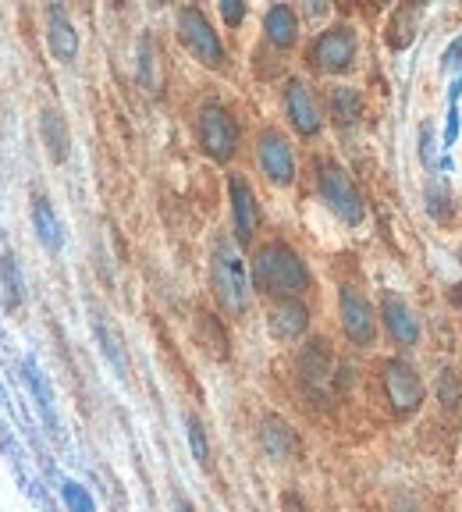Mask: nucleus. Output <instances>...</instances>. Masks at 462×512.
Segmentation results:
<instances>
[{
    "label": "nucleus",
    "instance_id": "0eeeda50",
    "mask_svg": "<svg viewBox=\"0 0 462 512\" xmlns=\"http://www.w3.org/2000/svg\"><path fill=\"white\" fill-rule=\"evenodd\" d=\"M338 317H342V331L352 345L367 349V345L377 342V317L370 299L352 285H342L338 292Z\"/></svg>",
    "mask_w": 462,
    "mask_h": 512
},
{
    "label": "nucleus",
    "instance_id": "cd10ccee",
    "mask_svg": "<svg viewBox=\"0 0 462 512\" xmlns=\"http://www.w3.org/2000/svg\"><path fill=\"white\" fill-rule=\"evenodd\" d=\"M61 502L68 512H96V502L89 488H82L79 480H61Z\"/></svg>",
    "mask_w": 462,
    "mask_h": 512
},
{
    "label": "nucleus",
    "instance_id": "f257e3e1",
    "mask_svg": "<svg viewBox=\"0 0 462 512\" xmlns=\"http://www.w3.org/2000/svg\"><path fill=\"white\" fill-rule=\"evenodd\" d=\"M253 288H260L263 296L278 299V303L299 299L310 288V267H306L303 253L281 239L260 246L253 256Z\"/></svg>",
    "mask_w": 462,
    "mask_h": 512
},
{
    "label": "nucleus",
    "instance_id": "2f4dec72",
    "mask_svg": "<svg viewBox=\"0 0 462 512\" xmlns=\"http://www.w3.org/2000/svg\"><path fill=\"white\" fill-rule=\"evenodd\" d=\"M427 200H431L434 217H445V214H441V203H445V207H448V185L431 182V189H427Z\"/></svg>",
    "mask_w": 462,
    "mask_h": 512
},
{
    "label": "nucleus",
    "instance_id": "2eb2a0df",
    "mask_svg": "<svg viewBox=\"0 0 462 512\" xmlns=\"http://www.w3.org/2000/svg\"><path fill=\"white\" fill-rule=\"evenodd\" d=\"M381 317H384V328H388V335L395 338L402 349H409V345L420 342V320H416V313L409 310L406 299L384 296L381 299Z\"/></svg>",
    "mask_w": 462,
    "mask_h": 512
},
{
    "label": "nucleus",
    "instance_id": "b1692460",
    "mask_svg": "<svg viewBox=\"0 0 462 512\" xmlns=\"http://www.w3.org/2000/svg\"><path fill=\"white\" fill-rule=\"evenodd\" d=\"M0 285H4V299H8L11 310H18L25 299V281H22V267H18L15 253H0Z\"/></svg>",
    "mask_w": 462,
    "mask_h": 512
},
{
    "label": "nucleus",
    "instance_id": "bb28decb",
    "mask_svg": "<svg viewBox=\"0 0 462 512\" xmlns=\"http://www.w3.org/2000/svg\"><path fill=\"white\" fill-rule=\"evenodd\" d=\"M160 54H157V43L150 40V36H143L139 40V82H143L150 93H160V75H157V68H160Z\"/></svg>",
    "mask_w": 462,
    "mask_h": 512
},
{
    "label": "nucleus",
    "instance_id": "f3484780",
    "mask_svg": "<svg viewBox=\"0 0 462 512\" xmlns=\"http://www.w3.org/2000/svg\"><path fill=\"white\" fill-rule=\"evenodd\" d=\"M32 228H36V239H40L43 249L61 253L64 228H61V217H57V210H54V203H50L47 192H32Z\"/></svg>",
    "mask_w": 462,
    "mask_h": 512
},
{
    "label": "nucleus",
    "instance_id": "1a4fd4ad",
    "mask_svg": "<svg viewBox=\"0 0 462 512\" xmlns=\"http://www.w3.org/2000/svg\"><path fill=\"white\" fill-rule=\"evenodd\" d=\"M256 164L267 175V182L274 185H292L295 182V153L292 143L281 136L278 128H267L256 139Z\"/></svg>",
    "mask_w": 462,
    "mask_h": 512
},
{
    "label": "nucleus",
    "instance_id": "7c9ffc66",
    "mask_svg": "<svg viewBox=\"0 0 462 512\" xmlns=\"http://www.w3.org/2000/svg\"><path fill=\"white\" fill-rule=\"evenodd\" d=\"M441 402H448V406H459V388H455V374L452 370H441Z\"/></svg>",
    "mask_w": 462,
    "mask_h": 512
},
{
    "label": "nucleus",
    "instance_id": "39448f33",
    "mask_svg": "<svg viewBox=\"0 0 462 512\" xmlns=\"http://www.w3.org/2000/svg\"><path fill=\"white\" fill-rule=\"evenodd\" d=\"M196 139H200V150L217 164L235 157L239 153V125H235L228 107L214 104V100L203 104L196 114Z\"/></svg>",
    "mask_w": 462,
    "mask_h": 512
},
{
    "label": "nucleus",
    "instance_id": "f8f14e48",
    "mask_svg": "<svg viewBox=\"0 0 462 512\" xmlns=\"http://www.w3.org/2000/svg\"><path fill=\"white\" fill-rule=\"evenodd\" d=\"M285 114H288V125H292L303 139H313L320 128H324V114H320L317 96H313V89L306 86L303 79H288Z\"/></svg>",
    "mask_w": 462,
    "mask_h": 512
},
{
    "label": "nucleus",
    "instance_id": "f03ea898",
    "mask_svg": "<svg viewBox=\"0 0 462 512\" xmlns=\"http://www.w3.org/2000/svg\"><path fill=\"white\" fill-rule=\"evenodd\" d=\"M210 278H214V292L224 303V310L246 313L249 299H253V271L242 260L239 246L228 235H217L214 249H210Z\"/></svg>",
    "mask_w": 462,
    "mask_h": 512
},
{
    "label": "nucleus",
    "instance_id": "6ab92c4d",
    "mask_svg": "<svg viewBox=\"0 0 462 512\" xmlns=\"http://www.w3.org/2000/svg\"><path fill=\"white\" fill-rule=\"evenodd\" d=\"M263 36L278 50L295 47V40H299V18H295V11L288 8V4H274V8L263 15Z\"/></svg>",
    "mask_w": 462,
    "mask_h": 512
},
{
    "label": "nucleus",
    "instance_id": "aec40b11",
    "mask_svg": "<svg viewBox=\"0 0 462 512\" xmlns=\"http://www.w3.org/2000/svg\"><path fill=\"white\" fill-rule=\"evenodd\" d=\"M93 335H96V345L104 352V360L118 370V377H128V356H125V345H121L118 331L111 328V320L104 317L100 310H93Z\"/></svg>",
    "mask_w": 462,
    "mask_h": 512
},
{
    "label": "nucleus",
    "instance_id": "4c0bfd02",
    "mask_svg": "<svg viewBox=\"0 0 462 512\" xmlns=\"http://www.w3.org/2000/svg\"><path fill=\"white\" fill-rule=\"evenodd\" d=\"M459 264H462V253H459Z\"/></svg>",
    "mask_w": 462,
    "mask_h": 512
},
{
    "label": "nucleus",
    "instance_id": "20e7f679",
    "mask_svg": "<svg viewBox=\"0 0 462 512\" xmlns=\"http://www.w3.org/2000/svg\"><path fill=\"white\" fill-rule=\"evenodd\" d=\"M317 189L327 207H331V214H338L345 224H359L367 217V203L359 196L356 182H352L349 171L342 164H335V160H324L317 168Z\"/></svg>",
    "mask_w": 462,
    "mask_h": 512
},
{
    "label": "nucleus",
    "instance_id": "7ed1b4c3",
    "mask_svg": "<svg viewBox=\"0 0 462 512\" xmlns=\"http://www.w3.org/2000/svg\"><path fill=\"white\" fill-rule=\"evenodd\" d=\"M178 40H182V47L189 50L203 68H224V61H228L221 32L214 29V22H210V18L203 15V8H196V4H185V8L178 11Z\"/></svg>",
    "mask_w": 462,
    "mask_h": 512
},
{
    "label": "nucleus",
    "instance_id": "9d476101",
    "mask_svg": "<svg viewBox=\"0 0 462 512\" xmlns=\"http://www.w3.org/2000/svg\"><path fill=\"white\" fill-rule=\"evenodd\" d=\"M256 441H260L263 456L274 459V463H292V459L303 456V438L281 413L263 416L260 427H256Z\"/></svg>",
    "mask_w": 462,
    "mask_h": 512
},
{
    "label": "nucleus",
    "instance_id": "423d86ee",
    "mask_svg": "<svg viewBox=\"0 0 462 512\" xmlns=\"http://www.w3.org/2000/svg\"><path fill=\"white\" fill-rule=\"evenodd\" d=\"M356 50H359L356 32L349 25H331V29H324L310 43V64L324 75H342L356 61Z\"/></svg>",
    "mask_w": 462,
    "mask_h": 512
},
{
    "label": "nucleus",
    "instance_id": "f704fd0d",
    "mask_svg": "<svg viewBox=\"0 0 462 512\" xmlns=\"http://www.w3.org/2000/svg\"><path fill=\"white\" fill-rule=\"evenodd\" d=\"M459 57H462V40H455L452 47H448V54H445V68H455V64H459Z\"/></svg>",
    "mask_w": 462,
    "mask_h": 512
},
{
    "label": "nucleus",
    "instance_id": "6e6552de",
    "mask_svg": "<svg viewBox=\"0 0 462 512\" xmlns=\"http://www.w3.org/2000/svg\"><path fill=\"white\" fill-rule=\"evenodd\" d=\"M384 395H388V406L395 416H409L423 406V381L406 360H388L381 370Z\"/></svg>",
    "mask_w": 462,
    "mask_h": 512
},
{
    "label": "nucleus",
    "instance_id": "393cba45",
    "mask_svg": "<svg viewBox=\"0 0 462 512\" xmlns=\"http://www.w3.org/2000/svg\"><path fill=\"white\" fill-rule=\"evenodd\" d=\"M22 374H25V384H29L32 399H36V406H40L43 416L54 424V395H50L47 377L40 374V367H36V360H32V356H25V360H22Z\"/></svg>",
    "mask_w": 462,
    "mask_h": 512
},
{
    "label": "nucleus",
    "instance_id": "dca6fc26",
    "mask_svg": "<svg viewBox=\"0 0 462 512\" xmlns=\"http://www.w3.org/2000/svg\"><path fill=\"white\" fill-rule=\"evenodd\" d=\"M267 328L278 342H295L303 338L310 328V310H306L299 299H285V303H274V310L267 313Z\"/></svg>",
    "mask_w": 462,
    "mask_h": 512
},
{
    "label": "nucleus",
    "instance_id": "a878e982",
    "mask_svg": "<svg viewBox=\"0 0 462 512\" xmlns=\"http://www.w3.org/2000/svg\"><path fill=\"white\" fill-rule=\"evenodd\" d=\"M416 18H420V11L413 8V4H406V8H399L395 15H391L388 22V43L395 50L409 47V40H413V32H416Z\"/></svg>",
    "mask_w": 462,
    "mask_h": 512
},
{
    "label": "nucleus",
    "instance_id": "c9c22d12",
    "mask_svg": "<svg viewBox=\"0 0 462 512\" xmlns=\"http://www.w3.org/2000/svg\"><path fill=\"white\" fill-rule=\"evenodd\" d=\"M175 512H196V505H192L185 495H175Z\"/></svg>",
    "mask_w": 462,
    "mask_h": 512
},
{
    "label": "nucleus",
    "instance_id": "c756f323",
    "mask_svg": "<svg viewBox=\"0 0 462 512\" xmlns=\"http://www.w3.org/2000/svg\"><path fill=\"white\" fill-rule=\"evenodd\" d=\"M221 18L228 25H242V18H246V4H242V0H221Z\"/></svg>",
    "mask_w": 462,
    "mask_h": 512
},
{
    "label": "nucleus",
    "instance_id": "a211bd4d",
    "mask_svg": "<svg viewBox=\"0 0 462 512\" xmlns=\"http://www.w3.org/2000/svg\"><path fill=\"white\" fill-rule=\"evenodd\" d=\"M40 139H43V146H47L54 164H64V160H68L72 132H68V118H64L57 107H43L40 111Z\"/></svg>",
    "mask_w": 462,
    "mask_h": 512
},
{
    "label": "nucleus",
    "instance_id": "ddd939ff",
    "mask_svg": "<svg viewBox=\"0 0 462 512\" xmlns=\"http://www.w3.org/2000/svg\"><path fill=\"white\" fill-rule=\"evenodd\" d=\"M228 200H231V224H235V239L239 246H249L260 232V207H256L253 185L242 175L228 178Z\"/></svg>",
    "mask_w": 462,
    "mask_h": 512
},
{
    "label": "nucleus",
    "instance_id": "5701e85b",
    "mask_svg": "<svg viewBox=\"0 0 462 512\" xmlns=\"http://www.w3.org/2000/svg\"><path fill=\"white\" fill-rule=\"evenodd\" d=\"M327 107H331V118H335L338 125H352V121L363 118V96H359V89H352V86L331 89Z\"/></svg>",
    "mask_w": 462,
    "mask_h": 512
},
{
    "label": "nucleus",
    "instance_id": "9b49d317",
    "mask_svg": "<svg viewBox=\"0 0 462 512\" xmlns=\"http://www.w3.org/2000/svg\"><path fill=\"white\" fill-rule=\"evenodd\" d=\"M299 381H303V392L310 395L313 402L327 399V388L335 381V360H331L327 342L313 338V342L303 345V356H299Z\"/></svg>",
    "mask_w": 462,
    "mask_h": 512
},
{
    "label": "nucleus",
    "instance_id": "473e14b6",
    "mask_svg": "<svg viewBox=\"0 0 462 512\" xmlns=\"http://www.w3.org/2000/svg\"><path fill=\"white\" fill-rule=\"evenodd\" d=\"M434 128H431V121H423V128H420V150H423V160L431 164V157H434Z\"/></svg>",
    "mask_w": 462,
    "mask_h": 512
},
{
    "label": "nucleus",
    "instance_id": "4468645a",
    "mask_svg": "<svg viewBox=\"0 0 462 512\" xmlns=\"http://www.w3.org/2000/svg\"><path fill=\"white\" fill-rule=\"evenodd\" d=\"M47 43L61 64H75V57H79V29H75V22L61 4L47 8Z\"/></svg>",
    "mask_w": 462,
    "mask_h": 512
},
{
    "label": "nucleus",
    "instance_id": "e433bc0d",
    "mask_svg": "<svg viewBox=\"0 0 462 512\" xmlns=\"http://www.w3.org/2000/svg\"><path fill=\"white\" fill-rule=\"evenodd\" d=\"M455 299H459V306H462V285H459V292H455Z\"/></svg>",
    "mask_w": 462,
    "mask_h": 512
},
{
    "label": "nucleus",
    "instance_id": "72a5a7b5",
    "mask_svg": "<svg viewBox=\"0 0 462 512\" xmlns=\"http://www.w3.org/2000/svg\"><path fill=\"white\" fill-rule=\"evenodd\" d=\"M455 132H459V111L452 107V114H448V132H445V146L455 143Z\"/></svg>",
    "mask_w": 462,
    "mask_h": 512
},
{
    "label": "nucleus",
    "instance_id": "c85d7f7f",
    "mask_svg": "<svg viewBox=\"0 0 462 512\" xmlns=\"http://www.w3.org/2000/svg\"><path fill=\"white\" fill-rule=\"evenodd\" d=\"M281 512H313V509L299 491L288 488V491H281Z\"/></svg>",
    "mask_w": 462,
    "mask_h": 512
},
{
    "label": "nucleus",
    "instance_id": "4be33fe9",
    "mask_svg": "<svg viewBox=\"0 0 462 512\" xmlns=\"http://www.w3.org/2000/svg\"><path fill=\"white\" fill-rule=\"evenodd\" d=\"M182 424H185V438H189V448H192V459H196V466H200L203 473H210L214 470V445H210L207 427H203V420L196 413H185Z\"/></svg>",
    "mask_w": 462,
    "mask_h": 512
},
{
    "label": "nucleus",
    "instance_id": "412c9836",
    "mask_svg": "<svg viewBox=\"0 0 462 512\" xmlns=\"http://www.w3.org/2000/svg\"><path fill=\"white\" fill-rule=\"evenodd\" d=\"M196 342H200L214 360H228V352H231L228 331H224V324L217 320V313L200 310V317H196Z\"/></svg>",
    "mask_w": 462,
    "mask_h": 512
}]
</instances>
